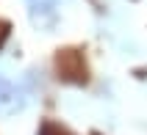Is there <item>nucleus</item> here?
I'll list each match as a JSON object with an SVG mask.
<instances>
[{
	"instance_id": "1",
	"label": "nucleus",
	"mask_w": 147,
	"mask_h": 135,
	"mask_svg": "<svg viewBox=\"0 0 147 135\" xmlns=\"http://www.w3.org/2000/svg\"><path fill=\"white\" fill-rule=\"evenodd\" d=\"M56 69H58V77L67 80V83H86V64H83V55L78 50L58 53Z\"/></svg>"
},
{
	"instance_id": "2",
	"label": "nucleus",
	"mask_w": 147,
	"mask_h": 135,
	"mask_svg": "<svg viewBox=\"0 0 147 135\" xmlns=\"http://www.w3.org/2000/svg\"><path fill=\"white\" fill-rule=\"evenodd\" d=\"M25 108V94H22V88L14 86L8 77H3L0 74V113H17V110H22Z\"/></svg>"
},
{
	"instance_id": "3",
	"label": "nucleus",
	"mask_w": 147,
	"mask_h": 135,
	"mask_svg": "<svg viewBox=\"0 0 147 135\" xmlns=\"http://www.w3.org/2000/svg\"><path fill=\"white\" fill-rule=\"evenodd\" d=\"M31 8V19L39 28H53L58 17V0H25Z\"/></svg>"
},
{
	"instance_id": "4",
	"label": "nucleus",
	"mask_w": 147,
	"mask_h": 135,
	"mask_svg": "<svg viewBox=\"0 0 147 135\" xmlns=\"http://www.w3.org/2000/svg\"><path fill=\"white\" fill-rule=\"evenodd\" d=\"M39 135H69L64 127H58V124H53V121H45L39 130Z\"/></svg>"
},
{
	"instance_id": "5",
	"label": "nucleus",
	"mask_w": 147,
	"mask_h": 135,
	"mask_svg": "<svg viewBox=\"0 0 147 135\" xmlns=\"http://www.w3.org/2000/svg\"><path fill=\"white\" fill-rule=\"evenodd\" d=\"M8 33H11V22H6V19H0V50H3V44H6Z\"/></svg>"
}]
</instances>
